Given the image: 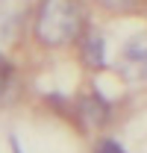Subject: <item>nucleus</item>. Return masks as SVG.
Returning <instances> with one entry per match:
<instances>
[{
	"mask_svg": "<svg viewBox=\"0 0 147 153\" xmlns=\"http://www.w3.org/2000/svg\"><path fill=\"white\" fill-rule=\"evenodd\" d=\"M38 33L50 44H65L76 36V9L74 6H44Z\"/></svg>",
	"mask_w": 147,
	"mask_h": 153,
	"instance_id": "nucleus-1",
	"label": "nucleus"
},
{
	"mask_svg": "<svg viewBox=\"0 0 147 153\" xmlns=\"http://www.w3.org/2000/svg\"><path fill=\"white\" fill-rule=\"evenodd\" d=\"M12 94H15V68L0 53V103H9Z\"/></svg>",
	"mask_w": 147,
	"mask_h": 153,
	"instance_id": "nucleus-2",
	"label": "nucleus"
},
{
	"mask_svg": "<svg viewBox=\"0 0 147 153\" xmlns=\"http://www.w3.org/2000/svg\"><path fill=\"white\" fill-rule=\"evenodd\" d=\"M91 153H127V147H124L118 138H112V135H103V138H97V141H94Z\"/></svg>",
	"mask_w": 147,
	"mask_h": 153,
	"instance_id": "nucleus-3",
	"label": "nucleus"
}]
</instances>
